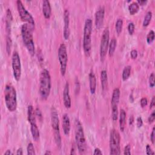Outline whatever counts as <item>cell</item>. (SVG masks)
Wrapping results in <instances>:
<instances>
[{"label":"cell","mask_w":155,"mask_h":155,"mask_svg":"<svg viewBox=\"0 0 155 155\" xmlns=\"http://www.w3.org/2000/svg\"><path fill=\"white\" fill-rule=\"evenodd\" d=\"M101 86L103 90H104L107 87V82H108V78H107V73L106 70H102L101 72Z\"/></svg>","instance_id":"23"},{"label":"cell","mask_w":155,"mask_h":155,"mask_svg":"<svg viewBox=\"0 0 155 155\" xmlns=\"http://www.w3.org/2000/svg\"><path fill=\"white\" fill-rule=\"evenodd\" d=\"M121 138L119 132L113 129L110 134V154L112 155L121 154Z\"/></svg>","instance_id":"7"},{"label":"cell","mask_w":155,"mask_h":155,"mask_svg":"<svg viewBox=\"0 0 155 155\" xmlns=\"http://www.w3.org/2000/svg\"><path fill=\"white\" fill-rule=\"evenodd\" d=\"M64 38L67 40L70 36V13L69 10H65L64 12Z\"/></svg>","instance_id":"14"},{"label":"cell","mask_w":155,"mask_h":155,"mask_svg":"<svg viewBox=\"0 0 155 155\" xmlns=\"http://www.w3.org/2000/svg\"><path fill=\"white\" fill-rule=\"evenodd\" d=\"M126 124V113L124 109L120 110V127L121 131H124Z\"/></svg>","instance_id":"21"},{"label":"cell","mask_w":155,"mask_h":155,"mask_svg":"<svg viewBox=\"0 0 155 155\" xmlns=\"http://www.w3.org/2000/svg\"><path fill=\"white\" fill-rule=\"evenodd\" d=\"M92 20L88 18L86 20L84 28L83 37V49L85 55L89 57L92 50Z\"/></svg>","instance_id":"5"},{"label":"cell","mask_w":155,"mask_h":155,"mask_svg":"<svg viewBox=\"0 0 155 155\" xmlns=\"http://www.w3.org/2000/svg\"><path fill=\"white\" fill-rule=\"evenodd\" d=\"M16 5L19 15L22 19V21L27 22L28 24L33 28V27H35L34 19L32 15L27 11V10H26L21 1H19V0L17 1Z\"/></svg>","instance_id":"9"},{"label":"cell","mask_w":155,"mask_h":155,"mask_svg":"<svg viewBox=\"0 0 155 155\" xmlns=\"http://www.w3.org/2000/svg\"><path fill=\"white\" fill-rule=\"evenodd\" d=\"M104 16L105 9L104 7H101L95 13V26L98 29H100L103 26Z\"/></svg>","instance_id":"13"},{"label":"cell","mask_w":155,"mask_h":155,"mask_svg":"<svg viewBox=\"0 0 155 155\" xmlns=\"http://www.w3.org/2000/svg\"><path fill=\"white\" fill-rule=\"evenodd\" d=\"M147 103H148V101H147V98H142V99L141 100L140 104H141V107H142V108L145 107L147 105Z\"/></svg>","instance_id":"41"},{"label":"cell","mask_w":155,"mask_h":155,"mask_svg":"<svg viewBox=\"0 0 155 155\" xmlns=\"http://www.w3.org/2000/svg\"><path fill=\"white\" fill-rule=\"evenodd\" d=\"M94 155H102L103 153L101 151V150L99 148H96L94 150V153H93Z\"/></svg>","instance_id":"42"},{"label":"cell","mask_w":155,"mask_h":155,"mask_svg":"<svg viewBox=\"0 0 155 155\" xmlns=\"http://www.w3.org/2000/svg\"><path fill=\"white\" fill-rule=\"evenodd\" d=\"M130 56L132 59L134 60L138 56V51L137 50H132L130 52Z\"/></svg>","instance_id":"39"},{"label":"cell","mask_w":155,"mask_h":155,"mask_svg":"<svg viewBox=\"0 0 155 155\" xmlns=\"http://www.w3.org/2000/svg\"><path fill=\"white\" fill-rule=\"evenodd\" d=\"M63 101L64 106L67 108H70L71 107V98L70 95L69 84L68 82L66 83L63 91Z\"/></svg>","instance_id":"15"},{"label":"cell","mask_w":155,"mask_h":155,"mask_svg":"<svg viewBox=\"0 0 155 155\" xmlns=\"http://www.w3.org/2000/svg\"><path fill=\"white\" fill-rule=\"evenodd\" d=\"M89 85L90 91L91 94H93L95 93L96 89V76L93 72H91L89 74Z\"/></svg>","instance_id":"20"},{"label":"cell","mask_w":155,"mask_h":155,"mask_svg":"<svg viewBox=\"0 0 155 155\" xmlns=\"http://www.w3.org/2000/svg\"><path fill=\"white\" fill-rule=\"evenodd\" d=\"M45 154L47 155V154H52V152H50V151H47L46 153H45Z\"/></svg>","instance_id":"49"},{"label":"cell","mask_w":155,"mask_h":155,"mask_svg":"<svg viewBox=\"0 0 155 155\" xmlns=\"http://www.w3.org/2000/svg\"><path fill=\"white\" fill-rule=\"evenodd\" d=\"M51 76L49 72L44 69L40 75V88L39 92L43 100H46L50 95L51 90Z\"/></svg>","instance_id":"1"},{"label":"cell","mask_w":155,"mask_h":155,"mask_svg":"<svg viewBox=\"0 0 155 155\" xmlns=\"http://www.w3.org/2000/svg\"><path fill=\"white\" fill-rule=\"evenodd\" d=\"M33 28L28 24H24L21 26V36L23 43L29 54L33 56L35 53V43L32 34Z\"/></svg>","instance_id":"2"},{"label":"cell","mask_w":155,"mask_h":155,"mask_svg":"<svg viewBox=\"0 0 155 155\" xmlns=\"http://www.w3.org/2000/svg\"><path fill=\"white\" fill-rule=\"evenodd\" d=\"M120 90L118 88H115L113 90L111 100V118L113 121H117L118 118V105L120 99Z\"/></svg>","instance_id":"8"},{"label":"cell","mask_w":155,"mask_h":155,"mask_svg":"<svg viewBox=\"0 0 155 155\" xmlns=\"http://www.w3.org/2000/svg\"><path fill=\"white\" fill-rule=\"evenodd\" d=\"M147 2L148 1H147V0H144V1H142V0H138V1H137V3L139 4V6L141 5L142 6L145 5L147 3Z\"/></svg>","instance_id":"43"},{"label":"cell","mask_w":155,"mask_h":155,"mask_svg":"<svg viewBox=\"0 0 155 155\" xmlns=\"http://www.w3.org/2000/svg\"><path fill=\"white\" fill-rule=\"evenodd\" d=\"M16 154L18 155H22L23 154V150L22 149V148H19L17 150V151H16Z\"/></svg>","instance_id":"45"},{"label":"cell","mask_w":155,"mask_h":155,"mask_svg":"<svg viewBox=\"0 0 155 155\" xmlns=\"http://www.w3.org/2000/svg\"><path fill=\"white\" fill-rule=\"evenodd\" d=\"M128 32L130 35H132L134 32V24L133 23H129L128 26Z\"/></svg>","instance_id":"33"},{"label":"cell","mask_w":155,"mask_h":155,"mask_svg":"<svg viewBox=\"0 0 155 155\" xmlns=\"http://www.w3.org/2000/svg\"><path fill=\"white\" fill-rule=\"evenodd\" d=\"M43 13L46 19H49L51 16L52 8L48 0H44L43 1Z\"/></svg>","instance_id":"18"},{"label":"cell","mask_w":155,"mask_h":155,"mask_svg":"<svg viewBox=\"0 0 155 155\" xmlns=\"http://www.w3.org/2000/svg\"><path fill=\"white\" fill-rule=\"evenodd\" d=\"M58 60L60 61L61 75L64 76L66 75L68 62L67 48L64 44H61L59 47V49H58Z\"/></svg>","instance_id":"10"},{"label":"cell","mask_w":155,"mask_h":155,"mask_svg":"<svg viewBox=\"0 0 155 155\" xmlns=\"http://www.w3.org/2000/svg\"><path fill=\"white\" fill-rule=\"evenodd\" d=\"M131 70V67L130 66H127L124 69L123 71V75H122L123 81H125L128 79V78L130 76Z\"/></svg>","instance_id":"26"},{"label":"cell","mask_w":155,"mask_h":155,"mask_svg":"<svg viewBox=\"0 0 155 155\" xmlns=\"http://www.w3.org/2000/svg\"><path fill=\"white\" fill-rule=\"evenodd\" d=\"M70 120L67 114L65 113L63 116V129L66 135H69L70 131Z\"/></svg>","instance_id":"17"},{"label":"cell","mask_w":155,"mask_h":155,"mask_svg":"<svg viewBox=\"0 0 155 155\" xmlns=\"http://www.w3.org/2000/svg\"><path fill=\"white\" fill-rule=\"evenodd\" d=\"M133 123H134V118H133V116H131L130 118H129V125H133Z\"/></svg>","instance_id":"46"},{"label":"cell","mask_w":155,"mask_h":155,"mask_svg":"<svg viewBox=\"0 0 155 155\" xmlns=\"http://www.w3.org/2000/svg\"><path fill=\"white\" fill-rule=\"evenodd\" d=\"M140 10V6L137 2H133L128 6V11L131 15L137 13Z\"/></svg>","instance_id":"25"},{"label":"cell","mask_w":155,"mask_h":155,"mask_svg":"<svg viewBox=\"0 0 155 155\" xmlns=\"http://www.w3.org/2000/svg\"><path fill=\"white\" fill-rule=\"evenodd\" d=\"M75 145H73L72 147V150H71V152H70V154H76V150H75Z\"/></svg>","instance_id":"47"},{"label":"cell","mask_w":155,"mask_h":155,"mask_svg":"<svg viewBox=\"0 0 155 155\" xmlns=\"http://www.w3.org/2000/svg\"><path fill=\"white\" fill-rule=\"evenodd\" d=\"M27 154L29 155H35L36 154L35 150L33 146V144L32 143H29L27 145Z\"/></svg>","instance_id":"31"},{"label":"cell","mask_w":155,"mask_h":155,"mask_svg":"<svg viewBox=\"0 0 155 155\" xmlns=\"http://www.w3.org/2000/svg\"><path fill=\"white\" fill-rule=\"evenodd\" d=\"M123 19L121 18H119L117 19L115 25V28H116V32L117 33L118 35L121 34L123 30Z\"/></svg>","instance_id":"27"},{"label":"cell","mask_w":155,"mask_h":155,"mask_svg":"<svg viewBox=\"0 0 155 155\" xmlns=\"http://www.w3.org/2000/svg\"><path fill=\"white\" fill-rule=\"evenodd\" d=\"M124 154L125 155H130L131 154V146L130 145H127L124 150Z\"/></svg>","instance_id":"34"},{"label":"cell","mask_w":155,"mask_h":155,"mask_svg":"<svg viewBox=\"0 0 155 155\" xmlns=\"http://www.w3.org/2000/svg\"><path fill=\"white\" fill-rule=\"evenodd\" d=\"M150 139H151V141L152 144H154V141H155V128H154V127H153V128L152 129V131H151V136H150Z\"/></svg>","instance_id":"38"},{"label":"cell","mask_w":155,"mask_h":155,"mask_svg":"<svg viewBox=\"0 0 155 155\" xmlns=\"http://www.w3.org/2000/svg\"><path fill=\"white\" fill-rule=\"evenodd\" d=\"M110 40V32L108 28H106L103 33L101 37V44H100V58L101 61H104L106 56Z\"/></svg>","instance_id":"12"},{"label":"cell","mask_w":155,"mask_h":155,"mask_svg":"<svg viewBox=\"0 0 155 155\" xmlns=\"http://www.w3.org/2000/svg\"><path fill=\"white\" fill-rule=\"evenodd\" d=\"M35 114H36V116H37L38 119L41 121L42 120H43V115H42L41 111L40 110V108H36V109L35 110Z\"/></svg>","instance_id":"35"},{"label":"cell","mask_w":155,"mask_h":155,"mask_svg":"<svg viewBox=\"0 0 155 155\" xmlns=\"http://www.w3.org/2000/svg\"><path fill=\"white\" fill-rule=\"evenodd\" d=\"M116 45H117V41H116L114 38H113L111 40L108 46V53L110 56H112L113 55L116 50Z\"/></svg>","instance_id":"24"},{"label":"cell","mask_w":155,"mask_h":155,"mask_svg":"<svg viewBox=\"0 0 155 155\" xmlns=\"http://www.w3.org/2000/svg\"><path fill=\"white\" fill-rule=\"evenodd\" d=\"M154 78H155V75L154 73H152L150 77H149V86L151 88H153L154 87L155 85V80H154Z\"/></svg>","instance_id":"32"},{"label":"cell","mask_w":155,"mask_h":155,"mask_svg":"<svg viewBox=\"0 0 155 155\" xmlns=\"http://www.w3.org/2000/svg\"><path fill=\"white\" fill-rule=\"evenodd\" d=\"M51 124L53 130L54 138L58 147H61V138L60 131V120L56 109L52 107L51 108Z\"/></svg>","instance_id":"6"},{"label":"cell","mask_w":155,"mask_h":155,"mask_svg":"<svg viewBox=\"0 0 155 155\" xmlns=\"http://www.w3.org/2000/svg\"><path fill=\"white\" fill-rule=\"evenodd\" d=\"M155 106V97L153 96V98L151 100V103H150V108L151 109L153 108Z\"/></svg>","instance_id":"44"},{"label":"cell","mask_w":155,"mask_h":155,"mask_svg":"<svg viewBox=\"0 0 155 155\" xmlns=\"http://www.w3.org/2000/svg\"><path fill=\"white\" fill-rule=\"evenodd\" d=\"M5 103L7 110L13 112L17 108V95L14 87L11 84H7L4 89Z\"/></svg>","instance_id":"4"},{"label":"cell","mask_w":155,"mask_h":155,"mask_svg":"<svg viewBox=\"0 0 155 155\" xmlns=\"http://www.w3.org/2000/svg\"><path fill=\"white\" fill-rule=\"evenodd\" d=\"M75 142L80 154H84L86 151V142L83 127L78 120H75Z\"/></svg>","instance_id":"3"},{"label":"cell","mask_w":155,"mask_h":155,"mask_svg":"<svg viewBox=\"0 0 155 155\" xmlns=\"http://www.w3.org/2000/svg\"><path fill=\"white\" fill-rule=\"evenodd\" d=\"M12 46V41L11 36H6V51L8 55H10L11 52Z\"/></svg>","instance_id":"29"},{"label":"cell","mask_w":155,"mask_h":155,"mask_svg":"<svg viewBox=\"0 0 155 155\" xmlns=\"http://www.w3.org/2000/svg\"><path fill=\"white\" fill-rule=\"evenodd\" d=\"M27 119L30 125L36 124L35 111L32 106H29L27 108Z\"/></svg>","instance_id":"19"},{"label":"cell","mask_w":155,"mask_h":155,"mask_svg":"<svg viewBox=\"0 0 155 155\" xmlns=\"http://www.w3.org/2000/svg\"><path fill=\"white\" fill-rule=\"evenodd\" d=\"M30 130L32 138L34 140V141H37L39 140V138H40V131H39V129L36 124L30 125Z\"/></svg>","instance_id":"22"},{"label":"cell","mask_w":155,"mask_h":155,"mask_svg":"<svg viewBox=\"0 0 155 155\" xmlns=\"http://www.w3.org/2000/svg\"><path fill=\"white\" fill-rule=\"evenodd\" d=\"M5 154H6V155H10V154H13V153L11 152L10 150H7L5 152L4 155H5Z\"/></svg>","instance_id":"48"},{"label":"cell","mask_w":155,"mask_h":155,"mask_svg":"<svg viewBox=\"0 0 155 155\" xmlns=\"http://www.w3.org/2000/svg\"><path fill=\"white\" fill-rule=\"evenodd\" d=\"M154 40V32L153 30L149 31L147 36V42L148 44H151Z\"/></svg>","instance_id":"30"},{"label":"cell","mask_w":155,"mask_h":155,"mask_svg":"<svg viewBox=\"0 0 155 155\" xmlns=\"http://www.w3.org/2000/svg\"><path fill=\"white\" fill-rule=\"evenodd\" d=\"M12 66L14 78L16 81L20 80L21 76V63L18 53L15 51L12 54Z\"/></svg>","instance_id":"11"},{"label":"cell","mask_w":155,"mask_h":155,"mask_svg":"<svg viewBox=\"0 0 155 155\" xmlns=\"http://www.w3.org/2000/svg\"><path fill=\"white\" fill-rule=\"evenodd\" d=\"M146 154L147 155L154 154V152L152 150V148L149 144H147L146 146Z\"/></svg>","instance_id":"37"},{"label":"cell","mask_w":155,"mask_h":155,"mask_svg":"<svg viewBox=\"0 0 155 155\" xmlns=\"http://www.w3.org/2000/svg\"><path fill=\"white\" fill-rule=\"evenodd\" d=\"M154 120H155V111H153L152 112V113L150 115L148 118V123L149 124H152L154 121Z\"/></svg>","instance_id":"36"},{"label":"cell","mask_w":155,"mask_h":155,"mask_svg":"<svg viewBox=\"0 0 155 155\" xmlns=\"http://www.w3.org/2000/svg\"><path fill=\"white\" fill-rule=\"evenodd\" d=\"M12 14L10 9H7L6 12V36H10L11 33V26L12 23Z\"/></svg>","instance_id":"16"},{"label":"cell","mask_w":155,"mask_h":155,"mask_svg":"<svg viewBox=\"0 0 155 155\" xmlns=\"http://www.w3.org/2000/svg\"><path fill=\"white\" fill-rule=\"evenodd\" d=\"M137 127L138 128H141L143 125V121H142V118L141 117V116H140V117H138L137 118Z\"/></svg>","instance_id":"40"},{"label":"cell","mask_w":155,"mask_h":155,"mask_svg":"<svg viewBox=\"0 0 155 155\" xmlns=\"http://www.w3.org/2000/svg\"><path fill=\"white\" fill-rule=\"evenodd\" d=\"M151 18H152V12L150 11H148L146 13V15L144 17V19L143 21L144 27H147L149 25V24L151 20Z\"/></svg>","instance_id":"28"}]
</instances>
